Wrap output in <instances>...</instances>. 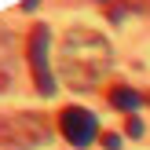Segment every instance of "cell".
Listing matches in <instances>:
<instances>
[{
    "mask_svg": "<svg viewBox=\"0 0 150 150\" xmlns=\"http://www.w3.org/2000/svg\"><path fill=\"white\" fill-rule=\"evenodd\" d=\"M114 66V48L103 33L88 26H73L62 37V51H59V70H62L66 88L73 92H92L103 84V77Z\"/></svg>",
    "mask_w": 150,
    "mask_h": 150,
    "instance_id": "6da1fadb",
    "label": "cell"
},
{
    "mask_svg": "<svg viewBox=\"0 0 150 150\" xmlns=\"http://www.w3.org/2000/svg\"><path fill=\"white\" fill-rule=\"evenodd\" d=\"M51 139V125L44 114L18 110L0 117V150H33Z\"/></svg>",
    "mask_w": 150,
    "mask_h": 150,
    "instance_id": "7a4b0ae2",
    "label": "cell"
},
{
    "mask_svg": "<svg viewBox=\"0 0 150 150\" xmlns=\"http://www.w3.org/2000/svg\"><path fill=\"white\" fill-rule=\"evenodd\" d=\"M51 29L40 26L37 22L33 29H29L26 37V59H29V77H33V88L44 95V99H51L55 95V73H51Z\"/></svg>",
    "mask_w": 150,
    "mask_h": 150,
    "instance_id": "3957f363",
    "label": "cell"
},
{
    "mask_svg": "<svg viewBox=\"0 0 150 150\" xmlns=\"http://www.w3.org/2000/svg\"><path fill=\"white\" fill-rule=\"evenodd\" d=\"M59 132L70 146H92L99 136V121L88 106H62L59 110Z\"/></svg>",
    "mask_w": 150,
    "mask_h": 150,
    "instance_id": "277c9868",
    "label": "cell"
},
{
    "mask_svg": "<svg viewBox=\"0 0 150 150\" xmlns=\"http://www.w3.org/2000/svg\"><path fill=\"white\" fill-rule=\"evenodd\" d=\"M106 103L128 117V114H136V110L146 103V95H139L132 84H110V88H106Z\"/></svg>",
    "mask_w": 150,
    "mask_h": 150,
    "instance_id": "5b68a950",
    "label": "cell"
},
{
    "mask_svg": "<svg viewBox=\"0 0 150 150\" xmlns=\"http://www.w3.org/2000/svg\"><path fill=\"white\" fill-rule=\"evenodd\" d=\"M125 132H128L132 139H139V136H143V121H139L136 114H128V121H125Z\"/></svg>",
    "mask_w": 150,
    "mask_h": 150,
    "instance_id": "8992f818",
    "label": "cell"
},
{
    "mask_svg": "<svg viewBox=\"0 0 150 150\" xmlns=\"http://www.w3.org/2000/svg\"><path fill=\"white\" fill-rule=\"evenodd\" d=\"M103 146L106 150H121V136L117 132H103Z\"/></svg>",
    "mask_w": 150,
    "mask_h": 150,
    "instance_id": "52a82bcc",
    "label": "cell"
},
{
    "mask_svg": "<svg viewBox=\"0 0 150 150\" xmlns=\"http://www.w3.org/2000/svg\"><path fill=\"white\" fill-rule=\"evenodd\" d=\"M125 11H128V4H114L110 7V18H125Z\"/></svg>",
    "mask_w": 150,
    "mask_h": 150,
    "instance_id": "ba28073f",
    "label": "cell"
},
{
    "mask_svg": "<svg viewBox=\"0 0 150 150\" xmlns=\"http://www.w3.org/2000/svg\"><path fill=\"white\" fill-rule=\"evenodd\" d=\"M95 4H110V0H95Z\"/></svg>",
    "mask_w": 150,
    "mask_h": 150,
    "instance_id": "9c48e42d",
    "label": "cell"
},
{
    "mask_svg": "<svg viewBox=\"0 0 150 150\" xmlns=\"http://www.w3.org/2000/svg\"><path fill=\"white\" fill-rule=\"evenodd\" d=\"M146 103H150V95H146Z\"/></svg>",
    "mask_w": 150,
    "mask_h": 150,
    "instance_id": "30bf717a",
    "label": "cell"
}]
</instances>
